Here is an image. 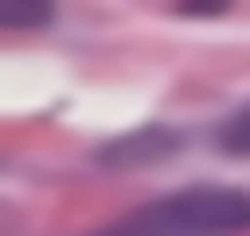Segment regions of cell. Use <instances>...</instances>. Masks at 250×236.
<instances>
[{
	"label": "cell",
	"instance_id": "obj_1",
	"mask_svg": "<svg viewBox=\"0 0 250 236\" xmlns=\"http://www.w3.org/2000/svg\"><path fill=\"white\" fill-rule=\"evenodd\" d=\"M100 236H250V193L243 186H186V193L143 200Z\"/></svg>",
	"mask_w": 250,
	"mask_h": 236
},
{
	"label": "cell",
	"instance_id": "obj_3",
	"mask_svg": "<svg viewBox=\"0 0 250 236\" xmlns=\"http://www.w3.org/2000/svg\"><path fill=\"white\" fill-rule=\"evenodd\" d=\"M214 143H222L229 157H250V107H236V115L214 129Z\"/></svg>",
	"mask_w": 250,
	"mask_h": 236
},
{
	"label": "cell",
	"instance_id": "obj_2",
	"mask_svg": "<svg viewBox=\"0 0 250 236\" xmlns=\"http://www.w3.org/2000/svg\"><path fill=\"white\" fill-rule=\"evenodd\" d=\"M50 0H0V29H43Z\"/></svg>",
	"mask_w": 250,
	"mask_h": 236
}]
</instances>
